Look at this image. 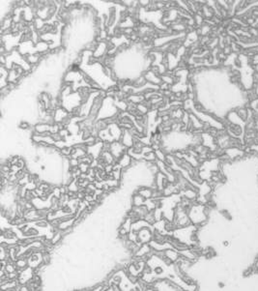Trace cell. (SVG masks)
I'll return each instance as SVG.
<instances>
[{
  "mask_svg": "<svg viewBox=\"0 0 258 291\" xmlns=\"http://www.w3.org/2000/svg\"><path fill=\"white\" fill-rule=\"evenodd\" d=\"M153 272L155 273V275L156 276H161V275H163V273H164V269H163V267H161V266H157V267H155L154 269H153Z\"/></svg>",
  "mask_w": 258,
  "mask_h": 291,
  "instance_id": "obj_4",
  "label": "cell"
},
{
  "mask_svg": "<svg viewBox=\"0 0 258 291\" xmlns=\"http://www.w3.org/2000/svg\"><path fill=\"white\" fill-rule=\"evenodd\" d=\"M22 235L24 236L23 238H25V237H37V236H39V231L34 227H29L27 230L22 233Z\"/></svg>",
  "mask_w": 258,
  "mask_h": 291,
  "instance_id": "obj_1",
  "label": "cell"
},
{
  "mask_svg": "<svg viewBox=\"0 0 258 291\" xmlns=\"http://www.w3.org/2000/svg\"><path fill=\"white\" fill-rule=\"evenodd\" d=\"M35 225L40 227V228H47L49 225V223L46 219H40V220H38V222L35 223Z\"/></svg>",
  "mask_w": 258,
  "mask_h": 291,
  "instance_id": "obj_2",
  "label": "cell"
},
{
  "mask_svg": "<svg viewBox=\"0 0 258 291\" xmlns=\"http://www.w3.org/2000/svg\"><path fill=\"white\" fill-rule=\"evenodd\" d=\"M127 278H128V280L130 281V283H131V284H137L138 280H139V278H138L137 276L131 275V274H129V275L127 276Z\"/></svg>",
  "mask_w": 258,
  "mask_h": 291,
  "instance_id": "obj_3",
  "label": "cell"
}]
</instances>
